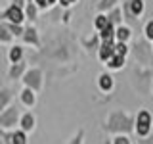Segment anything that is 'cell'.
Instances as JSON below:
<instances>
[{
  "label": "cell",
  "mask_w": 153,
  "mask_h": 144,
  "mask_svg": "<svg viewBox=\"0 0 153 144\" xmlns=\"http://www.w3.org/2000/svg\"><path fill=\"white\" fill-rule=\"evenodd\" d=\"M103 131L109 134H115V136H119V134L130 136L136 131V115H130L124 110H113L105 119Z\"/></svg>",
  "instance_id": "obj_1"
},
{
  "label": "cell",
  "mask_w": 153,
  "mask_h": 144,
  "mask_svg": "<svg viewBox=\"0 0 153 144\" xmlns=\"http://www.w3.org/2000/svg\"><path fill=\"white\" fill-rule=\"evenodd\" d=\"M134 60L138 62V65H149L153 64V44L146 38H138L132 46Z\"/></svg>",
  "instance_id": "obj_2"
},
{
  "label": "cell",
  "mask_w": 153,
  "mask_h": 144,
  "mask_svg": "<svg viewBox=\"0 0 153 144\" xmlns=\"http://www.w3.org/2000/svg\"><path fill=\"white\" fill-rule=\"evenodd\" d=\"M21 110H17L16 106H10L8 110L0 112V129L2 131H16L19 129V121H21Z\"/></svg>",
  "instance_id": "obj_3"
},
{
  "label": "cell",
  "mask_w": 153,
  "mask_h": 144,
  "mask_svg": "<svg viewBox=\"0 0 153 144\" xmlns=\"http://www.w3.org/2000/svg\"><path fill=\"white\" fill-rule=\"evenodd\" d=\"M153 131V115L149 110L142 108L140 112L136 113V133L138 138H147Z\"/></svg>",
  "instance_id": "obj_4"
},
{
  "label": "cell",
  "mask_w": 153,
  "mask_h": 144,
  "mask_svg": "<svg viewBox=\"0 0 153 144\" xmlns=\"http://www.w3.org/2000/svg\"><path fill=\"white\" fill-rule=\"evenodd\" d=\"M21 83H23V86L35 90L38 94L42 90V86H44V73H42L40 67H31V69L25 73V77L21 79Z\"/></svg>",
  "instance_id": "obj_5"
},
{
  "label": "cell",
  "mask_w": 153,
  "mask_h": 144,
  "mask_svg": "<svg viewBox=\"0 0 153 144\" xmlns=\"http://www.w3.org/2000/svg\"><path fill=\"white\" fill-rule=\"evenodd\" d=\"M123 12H124L126 21H138L143 16V12H146V2L143 0H124Z\"/></svg>",
  "instance_id": "obj_6"
},
{
  "label": "cell",
  "mask_w": 153,
  "mask_h": 144,
  "mask_svg": "<svg viewBox=\"0 0 153 144\" xmlns=\"http://www.w3.org/2000/svg\"><path fill=\"white\" fill-rule=\"evenodd\" d=\"M25 19H27L25 10L16 6V4H10V6L4 8V12H2V21L13 23V25H23V21H25Z\"/></svg>",
  "instance_id": "obj_7"
},
{
  "label": "cell",
  "mask_w": 153,
  "mask_h": 144,
  "mask_svg": "<svg viewBox=\"0 0 153 144\" xmlns=\"http://www.w3.org/2000/svg\"><path fill=\"white\" fill-rule=\"evenodd\" d=\"M21 40H23V44L33 46V48H40V46H42L40 33H38V29H36L35 25H29V27H25V33H23Z\"/></svg>",
  "instance_id": "obj_8"
},
{
  "label": "cell",
  "mask_w": 153,
  "mask_h": 144,
  "mask_svg": "<svg viewBox=\"0 0 153 144\" xmlns=\"http://www.w3.org/2000/svg\"><path fill=\"white\" fill-rule=\"evenodd\" d=\"M98 88L102 90L103 94L113 92V88H115V79H113V75L107 73V71L100 73V75H98Z\"/></svg>",
  "instance_id": "obj_9"
},
{
  "label": "cell",
  "mask_w": 153,
  "mask_h": 144,
  "mask_svg": "<svg viewBox=\"0 0 153 144\" xmlns=\"http://www.w3.org/2000/svg\"><path fill=\"white\" fill-rule=\"evenodd\" d=\"M19 129H21V131H25L27 134H29V133H33V131L36 129V117H35V113H33L31 110L23 112L21 121H19Z\"/></svg>",
  "instance_id": "obj_10"
},
{
  "label": "cell",
  "mask_w": 153,
  "mask_h": 144,
  "mask_svg": "<svg viewBox=\"0 0 153 144\" xmlns=\"http://www.w3.org/2000/svg\"><path fill=\"white\" fill-rule=\"evenodd\" d=\"M115 44H117V42H102V46H100V50H98V60L102 62V64H107V62L117 54V52H115Z\"/></svg>",
  "instance_id": "obj_11"
},
{
  "label": "cell",
  "mask_w": 153,
  "mask_h": 144,
  "mask_svg": "<svg viewBox=\"0 0 153 144\" xmlns=\"http://www.w3.org/2000/svg\"><path fill=\"white\" fill-rule=\"evenodd\" d=\"M27 64L25 62H21V64H12L10 65V69H8V79L10 81H21L23 77H25L27 73Z\"/></svg>",
  "instance_id": "obj_12"
},
{
  "label": "cell",
  "mask_w": 153,
  "mask_h": 144,
  "mask_svg": "<svg viewBox=\"0 0 153 144\" xmlns=\"http://www.w3.org/2000/svg\"><path fill=\"white\" fill-rule=\"evenodd\" d=\"M82 48H86V52H98L100 46H102V38H100V33H92L90 37H86L80 40Z\"/></svg>",
  "instance_id": "obj_13"
},
{
  "label": "cell",
  "mask_w": 153,
  "mask_h": 144,
  "mask_svg": "<svg viewBox=\"0 0 153 144\" xmlns=\"http://www.w3.org/2000/svg\"><path fill=\"white\" fill-rule=\"evenodd\" d=\"M19 102H21L25 108H35V104H36V92L35 90H31V88H27V86H23L21 88V92H19Z\"/></svg>",
  "instance_id": "obj_14"
},
{
  "label": "cell",
  "mask_w": 153,
  "mask_h": 144,
  "mask_svg": "<svg viewBox=\"0 0 153 144\" xmlns=\"http://www.w3.org/2000/svg\"><path fill=\"white\" fill-rule=\"evenodd\" d=\"M23 58H25V48H23L21 44H13V46H10V50H8L10 65H12V64H21V62H25Z\"/></svg>",
  "instance_id": "obj_15"
},
{
  "label": "cell",
  "mask_w": 153,
  "mask_h": 144,
  "mask_svg": "<svg viewBox=\"0 0 153 144\" xmlns=\"http://www.w3.org/2000/svg\"><path fill=\"white\" fill-rule=\"evenodd\" d=\"M132 38V29L128 23H124V25L121 27H117V35H115V42H126L128 44V40Z\"/></svg>",
  "instance_id": "obj_16"
},
{
  "label": "cell",
  "mask_w": 153,
  "mask_h": 144,
  "mask_svg": "<svg viewBox=\"0 0 153 144\" xmlns=\"http://www.w3.org/2000/svg\"><path fill=\"white\" fill-rule=\"evenodd\" d=\"M119 4H121V0H98L96 10H98L100 14H109L111 10L119 8Z\"/></svg>",
  "instance_id": "obj_17"
},
{
  "label": "cell",
  "mask_w": 153,
  "mask_h": 144,
  "mask_svg": "<svg viewBox=\"0 0 153 144\" xmlns=\"http://www.w3.org/2000/svg\"><path fill=\"white\" fill-rule=\"evenodd\" d=\"M107 17H109V23H113L115 27L124 25V12H123V8H121V6L115 8V10H111V12L107 14Z\"/></svg>",
  "instance_id": "obj_18"
},
{
  "label": "cell",
  "mask_w": 153,
  "mask_h": 144,
  "mask_svg": "<svg viewBox=\"0 0 153 144\" xmlns=\"http://www.w3.org/2000/svg\"><path fill=\"white\" fill-rule=\"evenodd\" d=\"M124 64H126V58H124V56H119V54H115V56H113V58H111V60H109L105 65H107V69H109V71H121L123 67H124Z\"/></svg>",
  "instance_id": "obj_19"
},
{
  "label": "cell",
  "mask_w": 153,
  "mask_h": 144,
  "mask_svg": "<svg viewBox=\"0 0 153 144\" xmlns=\"http://www.w3.org/2000/svg\"><path fill=\"white\" fill-rule=\"evenodd\" d=\"M38 12H40V10H38V6L35 2H33V0H27V6H25V16H27V21L31 23H35L36 21V17H38Z\"/></svg>",
  "instance_id": "obj_20"
},
{
  "label": "cell",
  "mask_w": 153,
  "mask_h": 144,
  "mask_svg": "<svg viewBox=\"0 0 153 144\" xmlns=\"http://www.w3.org/2000/svg\"><path fill=\"white\" fill-rule=\"evenodd\" d=\"M10 142L12 144H29V134L21 129H16V131L10 133Z\"/></svg>",
  "instance_id": "obj_21"
},
{
  "label": "cell",
  "mask_w": 153,
  "mask_h": 144,
  "mask_svg": "<svg viewBox=\"0 0 153 144\" xmlns=\"http://www.w3.org/2000/svg\"><path fill=\"white\" fill-rule=\"evenodd\" d=\"M12 102V90L8 88V86H2V88H0V112H4V110H8L10 104Z\"/></svg>",
  "instance_id": "obj_22"
},
{
  "label": "cell",
  "mask_w": 153,
  "mask_h": 144,
  "mask_svg": "<svg viewBox=\"0 0 153 144\" xmlns=\"http://www.w3.org/2000/svg\"><path fill=\"white\" fill-rule=\"evenodd\" d=\"M115 35H117V27L113 23H109L103 31H100V38L102 42H115Z\"/></svg>",
  "instance_id": "obj_23"
},
{
  "label": "cell",
  "mask_w": 153,
  "mask_h": 144,
  "mask_svg": "<svg viewBox=\"0 0 153 144\" xmlns=\"http://www.w3.org/2000/svg\"><path fill=\"white\" fill-rule=\"evenodd\" d=\"M109 25V17H107V14H98V16L94 17V29H96V33H100V31H103L105 27Z\"/></svg>",
  "instance_id": "obj_24"
},
{
  "label": "cell",
  "mask_w": 153,
  "mask_h": 144,
  "mask_svg": "<svg viewBox=\"0 0 153 144\" xmlns=\"http://www.w3.org/2000/svg\"><path fill=\"white\" fill-rule=\"evenodd\" d=\"M13 38H16V37L10 33V29L6 27V23L0 21V42H2V44H10Z\"/></svg>",
  "instance_id": "obj_25"
},
{
  "label": "cell",
  "mask_w": 153,
  "mask_h": 144,
  "mask_svg": "<svg viewBox=\"0 0 153 144\" xmlns=\"http://www.w3.org/2000/svg\"><path fill=\"white\" fill-rule=\"evenodd\" d=\"M115 52H117L119 56H124V58H126L132 52V48L128 46L126 42H117V44H115Z\"/></svg>",
  "instance_id": "obj_26"
},
{
  "label": "cell",
  "mask_w": 153,
  "mask_h": 144,
  "mask_svg": "<svg viewBox=\"0 0 153 144\" xmlns=\"http://www.w3.org/2000/svg\"><path fill=\"white\" fill-rule=\"evenodd\" d=\"M143 38L153 44V19L146 21V25H143Z\"/></svg>",
  "instance_id": "obj_27"
},
{
  "label": "cell",
  "mask_w": 153,
  "mask_h": 144,
  "mask_svg": "<svg viewBox=\"0 0 153 144\" xmlns=\"http://www.w3.org/2000/svg\"><path fill=\"white\" fill-rule=\"evenodd\" d=\"M4 23H6V27L10 29V33L13 37H23V33H25V27L23 25H13V23H8V21H4Z\"/></svg>",
  "instance_id": "obj_28"
},
{
  "label": "cell",
  "mask_w": 153,
  "mask_h": 144,
  "mask_svg": "<svg viewBox=\"0 0 153 144\" xmlns=\"http://www.w3.org/2000/svg\"><path fill=\"white\" fill-rule=\"evenodd\" d=\"M67 144H84V129H79V131L67 140Z\"/></svg>",
  "instance_id": "obj_29"
},
{
  "label": "cell",
  "mask_w": 153,
  "mask_h": 144,
  "mask_svg": "<svg viewBox=\"0 0 153 144\" xmlns=\"http://www.w3.org/2000/svg\"><path fill=\"white\" fill-rule=\"evenodd\" d=\"M111 144H132L130 136H126V134H119V136H113Z\"/></svg>",
  "instance_id": "obj_30"
},
{
  "label": "cell",
  "mask_w": 153,
  "mask_h": 144,
  "mask_svg": "<svg viewBox=\"0 0 153 144\" xmlns=\"http://www.w3.org/2000/svg\"><path fill=\"white\" fill-rule=\"evenodd\" d=\"M33 2L38 6V10H42V12H46V10H50V0H33Z\"/></svg>",
  "instance_id": "obj_31"
},
{
  "label": "cell",
  "mask_w": 153,
  "mask_h": 144,
  "mask_svg": "<svg viewBox=\"0 0 153 144\" xmlns=\"http://www.w3.org/2000/svg\"><path fill=\"white\" fill-rule=\"evenodd\" d=\"M75 4H79V0H59V6L65 8V10H71Z\"/></svg>",
  "instance_id": "obj_32"
},
{
  "label": "cell",
  "mask_w": 153,
  "mask_h": 144,
  "mask_svg": "<svg viewBox=\"0 0 153 144\" xmlns=\"http://www.w3.org/2000/svg\"><path fill=\"white\" fill-rule=\"evenodd\" d=\"M151 92H153V83H151Z\"/></svg>",
  "instance_id": "obj_33"
},
{
  "label": "cell",
  "mask_w": 153,
  "mask_h": 144,
  "mask_svg": "<svg viewBox=\"0 0 153 144\" xmlns=\"http://www.w3.org/2000/svg\"><path fill=\"white\" fill-rule=\"evenodd\" d=\"M123 2H124V0H123Z\"/></svg>",
  "instance_id": "obj_34"
}]
</instances>
